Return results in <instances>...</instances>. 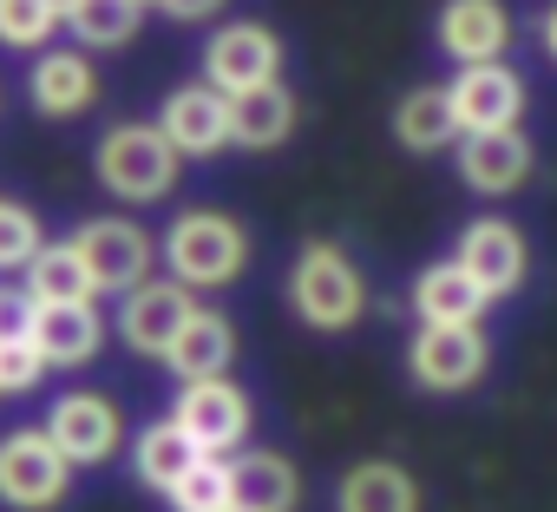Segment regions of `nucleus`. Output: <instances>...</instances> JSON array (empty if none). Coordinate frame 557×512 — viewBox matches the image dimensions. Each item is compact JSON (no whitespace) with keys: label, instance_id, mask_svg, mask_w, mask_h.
Listing matches in <instances>:
<instances>
[{"label":"nucleus","instance_id":"4","mask_svg":"<svg viewBox=\"0 0 557 512\" xmlns=\"http://www.w3.org/2000/svg\"><path fill=\"white\" fill-rule=\"evenodd\" d=\"M73 486V460L53 447L47 427H21L0 440V499L14 512H53Z\"/></svg>","mask_w":557,"mask_h":512},{"label":"nucleus","instance_id":"16","mask_svg":"<svg viewBox=\"0 0 557 512\" xmlns=\"http://www.w3.org/2000/svg\"><path fill=\"white\" fill-rule=\"evenodd\" d=\"M27 342L47 355V368H86L106 342V322L92 303H34Z\"/></svg>","mask_w":557,"mask_h":512},{"label":"nucleus","instance_id":"28","mask_svg":"<svg viewBox=\"0 0 557 512\" xmlns=\"http://www.w3.org/2000/svg\"><path fill=\"white\" fill-rule=\"evenodd\" d=\"M40 217L27 210V204H8V197H0V277H8V270H27L34 264V256H40Z\"/></svg>","mask_w":557,"mask_h":512},{"label":"nucleus","instance_id":"7","mask_svg":"<svg viewBox=\"0 0 557 512\" xmlns=\"http://www.w3.org/2000/svg\"><path fill=\"white\" fill-rule=\"evenodd\" d=\"M453 264L498 303V296H511L518 283H524V270H531V249H524V230L518 223H505V217H479V223H466L459 230V256Z\"/></svg>","mask_w":557,"mask_h":512},{"label":"nucleus","instance_id":"21","mask_svg":"<svg viewBox=\"0 0 557 512\" xmlns=\"http://www.w3.org/2000/svg\"><path fill=\"white\" fill-rule=\"evenodd\" d=\"M335 512H420V486L394 460H361L335 486Z\"/></svg>","mask_w":557,"mask_h":512},{"label":"nucleus","instance_id":"17","mask_svg":"<svg viewBox=\"0 0 557 512\" xmlns=\"http://www.w3.org/2000/svg\"><path fill=\"white\" fill-rule=\"evenodd\" d=\"M223 466H230V505H243V512H296L302 473H296L289 453L249 447V453H236V460H223Z\"/></svg>","mask_w":557,"mask_h":512},{"label":"nucleus","instance_id":"29","mask_svg":"<svg viewBox=\"0 0 557 512\" xmlns=\"http://www.w3.org/2000/svg\"><path fill=\"white\" fill-rule=\"evenodd\" d=\"M53 8H47V0H0V47H40L47 34H53Z\"/></svg>","mask_w":557,"mask_h":512},{"label":"nucleus","instance_id":"15","mask_svg":"<svg viewBox=\"0 0 557 512\" xmlns=\"http://www.w3.org/2000/svg\"><path fill=\"white\" fill-rule=\"evenodd\" d=\"M459 178L485 197H511L524 178H531V138L518 125L505 132H466L459 138Z\"/></svg>","mask_w":557,"mask_h":512},{"label":"nucleus","instance_id":"23","mask_svg":"<svg viewBox=\"0 0 557 512\" xmlns=\"http://www.w3.org/2000/svg\"><path fill=\"white\" fill-rule=\"evenodd\" d=\"M92 99H99V73H92L86 53H40V66H34V106L47 119H73Z\"/></svg>","mask_w":557,"mask_h":512},{"label":"nucleus","instance_id":"32","mask_svg":"<svg viewBox=\"0 0 557 512\" xmlns=\"http://www.w3.org/2000/svg\"><path fill=\"white\" fill-rule=\"evenodd\" d=\"M158 8H164L171 21H210V14L223 8V0H158Z\"/></svg>","mask_w":557,"mask_h":512},{"label":"nucleus","instance_id":"5","mask_svg":"<svg viewBox=\"0 0 557 512\" xmlns=\"http://www.w3.org/2000/svg\"><path fill=\"white\" fill-rule=\"evenodd\" d=\"M73 249L79 264L92 270V290H138L151 277V256H158V236L132 217H86L73 230Z\"/></svg>","mask_w":557,"mask_h":512},{"label":"nucleus","instance_id":"34","mask_svg":"<svg viewBox=\"0 0 557 512\" xmlns=\"http://www.w3.org/2000/svg\"><path fill=\"white\" fill-rule=\"evenodd\" d=\"M47 8H53V14H60V21H66V14H73V0H47Z\"/></svg>","mask_w":557,"mask_h":512},{"label":"nucleus","instance_id":"30","mask_svg":"<svg viewBox=\"0 0 557 512\" xmlns=\"http://www.w3.org/2000/svg\"><path fill=\"white\" fill-rule=\"evenodd\" d=\"M47 381V355L27 336H0V394H27Z\"/></svg>","mask_w":557,"mask_h":512},{"label":"nucleus","instance_id":"31","mask_svg":"<svg viewBox=\"0 0 557 512\" xmlns=\"http://www.w3.org/2000/svg\"><path fill=\"white\" fill-rule=\"evenodd\" d=\"M27 322H34V303H27V290H21V296H8V290H0V336H27Z\"/></svg>","mask_w":557,"mask_h":512},{"label":"nucleus","instance_id":"10","mask_svg":"<svg viewBox=\"0 0 557 512\" xmlns=\"http://www.w3.org/2000/svg\"><path fill=\"white\" fill-rule=\"evenodd\" d=\"M407 368H413L420 388L459 394L492 368V342H485V329H420L413 349H407Z\"/></svg>","mask_w":557,"mask_h":512},{"label":"nucleus","instance_id":"36","mask_svg":"<svg viewBox=\"0 0 557 512\" xmlns=\"http://www.w3.org/2000/svg\"><path fill=\"white\" fill-rule=\"evenodd\" d=\"M230 512H243V505H230Z\"/></svg>","mask_w":557,"mask_h":512},{"label":"nucleus","instance_id":"1","mask_svg":"<svg viewBox=\"0 0 557 512\" xmlns=\"http://www.w3.org/2000/svg\"><path fill=\"white\" fill-rule=\"evenodd\" d=\"M164 264L184 290H223L243 277L249 264V236L236 217L223 210H184L171 230H164Z\"/></svg>","mask_w":557,"mask_h":512},{"label":"nucleus","instance_id":"14","mask_svg":"<svg viewBox=\"0 0 557 512\" xmlns=\"http://www.w3.org/2000/svg\"><path fill=\"white\" fill-rule=\"evenodd\" d=\"M440 47L459 66H492L511 47V14L505 0H446L440 8Z\"/></svg>","mask_w":557,"mask_h":512},{"label":"nucleus","instance_id":"19","mask_svg":"<svg viewBox=\"0 0 557 512\" xmlns=\"http://www.w3.org/2000/svg\"><path fill=\"white\" fill-rule=\"evenodd\" d=\"M230 362H236V329H230V316H216V309H197V316L177 329V342L164 349V368H171L177 381H216V375H230Z\"/></svg>","mask_w":557,"mask_h":512},{"label":"nucleus","instance_id":"11","mask_svg":"<svg viewBox=\"0 0 557 512\" xmlns=\"http://www.w3.org/2000/svg\"><path fill=\"white\" fill-rule=\"evenodd\" d=\"M446 99H453L459 138H466V132H505V125L524 119V80H518L505 60H492V66H459V80L446 86Z\"/></svg>","mask_w":557,"mask_h":512},{"label":"nucleus","instance_id":"27","mask_svg":"<svg viewBox=\"0 0 557 512\" xmlns=\"http://www.w3.org/2000/svg\"><path fill=\"white\" fill-rule=\"evenodd\" d=\"M164 499H171V512H230V466L203 453Z\"/></svg>","mask_w":557,"mask_h":512},{"label":"nucleus","instance_id":"2","mask_svg":"<svg viewBox=\"0 0 557 512\" xmlns=\"http://www.w3.org/2000/svg\"><path fill=\"white\" fill-rule=\"evenodd\" d=\"M289 303H296V316H302L309 329L342 336V329L361 322L368 283H361V270L348 264L335 243H309V249L296 256V270H289Z\"/></svg>","mask_w":557,"mask_h":512},{"label":"nucleus","instance_id":"3","mask_svg":"<svg viewBox=\"0 0 557 512\" xmlns=\"http://www.w3.org/2000/svg\"><path fill=\"white\" fill-rule=\"evenodd\" d=\"M177 145L158 132V125H112L106 132V145H99V158H92V171H99V184L112 191V197H125V204H158V197H171L177 191Z\"/></svg>","mask_w":557,"mask_h":512},{"label":"nucleus","instance_id":"24","mask_svg":"<svg viewBox=\"0 0 557 512\" xmlns=\"http://www.w3.org/2000/svg\"><path fill=\"white\" fill-rule=\"evenodd\" d=\"M21 277H27V303H92L99 296L92 270L79 264V249H73V236L66 243H40V256Z\"/></svg>","mask_w":557,"mask_h":512},{"label":"nucleus","instance_id":"35","mask_svg":"<svg viewBox=\"0 0 557 512\" xmlns=\"http://www.w3.org/2000/svg\"><path fill=\"white\" fill-rule=\"evenodd\" d=\"M138 8H158V0H138Z\"/></svg>","mask_w":557,"mask_h":512},{"label":"nucleus","instance_id":"9","mask_svg":"<svg viewBox=\"0 0 557 512\" xmlns=\"http://www.w3.org/2000/svg\"><path fill=\"white\" fill-rule=\"evenodd\" d=\"M190 316H197V303H190V290H184L177 277H164V283L145 277V283L125 290V303H119V336H125L132 355H164Z\"/></svg>","mask_w":557,"mask_h":512},{"label":"nucleus","instance_id":"20","mask_svg":"<svg viewBox=\"0 0 557 512\" xmlns=\"http://www.w3.org/2000/svg\"><path fill=\"white\" fill-rule=\"evenodd\" d=\"M296 132V93L283 80H269V86H249L230 99V145H249V151H269V145H283Z\"/></svg>","mask_w":557,"mask_h":512},{"label":"nucleus","instance_id":"8","mask_svg":"<svg viewBox=\"0 0 557 512\" xmlns=\"http://www.w3.org/2000/svg\"><path fill=\"white\" fill-rule=\"evenodd\" d=\"M275 73H283V40H275L262 21L223 27V34L210 40V53H203V80H210L223 99H236V93H249V86H269Z\"/></svg>","mask_w":557,"mask_h":512},{"label":"nucleus","instance_id":"18","mask_svg":"<svg viewBox=\"0 0 557 512\" xmlns=\"http://www.w3.org/2000/svg\"><path fill=\"white\" fill-rule=\"evenodd\" d=\"M485 309H492V296H485L459 264H433V270H420V283H413V316H420V329H479Z\"/></svg>","mask_w":557,"mask_h":512},{"label":"nucleus","instance_id":"25","mask_svg":"<svg viewBox=\"0 0 557 512\" xmlns=\"http://www.w3.org/2000/svg\"><path fill=\"white\" fill-rule=\"evenodd\" d=\"M394 138H400L407 151H446V145H459V119H453L446 86L407 93V99L394 106Z\"/></svg>","mask_w":557,"mask_h":512},{"label":"nucleus","instance_id":"13","mask_svg":"<svg viewBox=\"0 0 557 512\" xmlns=\"http://www.w3.org/2000/svg\"><path fill=\"white\" fill-rule=\"evenodd\" d=\"M158 132L177 145V158H216L230 145V99L203 80V86H177L164 99V119Z\"/></svg>","mask_w":557,"mask_h":512},{"label":"nucleus","instance_id":"22","mask_svg":"<svg viewBox=\"0 0 557 512\" xmlns=\"http://www.w3.org/2000/svg\"><path fill=\"white\" fill-rule=\"evenodd\" d=\"M197 460H203V453H197V440H190L177 420H151V427H138V440H132V473H138V486H151V492H171Z\"/></svg>","mask_w":557,"mask_h":512},{"label":"nucleus","instance_id":"33","mask_svg":"<svg viewBox=\"0 0 557 512\" xmlns=\"http://www.w3.org/2000/svg\"><path fill=\"white\" fill-rule=\"evenodd\" d=\"M537 34H544V53H550V60H557V8H550V14H544V27H537Z\"/></svg>","mask_w":557,"mask_h":512},{"label":"nucleus","instance_id":"6","mask_svg":"<svg viewBox=\"0 0 557 512\" xmlns=\"http://www.w3.org/2000/svg\"><path fill=\"white\" fill-rule=\"evenodd\" d=\"M171 420L197 440V453L216 460V453H230V447L249 440V394H243L230 375H216V381H184Z\"/></svg>","mask_w":557,"mask_h":512},{"label":"nucleus","instance_id":"12","mask_svg":"<svg viewBox=\"0 0 557 512\" xmlns=\"http://www.w3.org/2000/svg\"><path fill=\"white\" fill-rule=\"evenodd\" d=\"M47 434H53V447L73 466H106L125 447V420H119V407L106 394H66V401H53Z\"/></svg>","mask_w":557,"mask_h":512},{"label":"nucleus","instance_id":"26","mask_svg":"<svg viewBox=\"0 0 557 512\" xmlns=\"http://www.w3.org/2000/svg\"><path fill=\"white\" fill-rule=\"evenodd\" d=\"M138 14H145L138 0H73L66 21H73V34H79L86 47H106V53H112V47H132Z\"/></svg>","mask_w":557,"mask_h":512}]
</instances>
